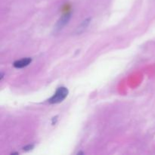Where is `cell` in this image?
Masks as SVG:
<instances>
[{
	"label": "cell",
	"instance_id": "obj_1",
	"mask_svg": "<svg viewBox=\"0 0 155 155\" xmlns=\"http://www.w3.org/2000/svg\"><path fill=\"white\" fill-rule=\"evenodd\" d=\"M68 95V89L66 87H60L56 90L52 97L48 99L50 104H58L62 102Z\"/></svg>",
	"mask_w": 155,
	"mask_h": 155
},
{
	"label": "cell",
	"instance_id": "obj_2",
	"mask_svg": "<svg viewBox=\"0 0 155 155\" xmlns=\"http://www.w3.org/2000/svg\"><path fill=\"white\" fill-rule=\"evenodd\" d=\"M31 62V58H22L21 59V60H18L16 61H15L14 62L13 65L15 68H23L28 66Z\"/></svg>",
	"mask_w": 155,
	"mask_h": 155
},
{
	"label": "cell",
	"instance_id": "obj_3",
	"mask_svg": "<svg viewBox=\"0 0 155 155\" xmlns=\"http://www.w3.org/2000/svg\"><path fill=\"white\" fill-rule=\"evenodd\" d=\"M71 14H67V15H64L58 21V22L56 24V27H55V30H60L66 25L68 23V21H70L71 19Z\"/></svg>",
	"mask_w": 155,
	"mask_h": 155
},
{
	"label": "cell",
	"instance_id": "obj_4",
	"mask_svg": "<svg viewBox=\"0 0 155 155\" xmlns=\"http://www.w3.org/2000/svg\"><path fill=\"white\" fill-rule=\"evenodd\" d=\"M89 21H90V19L86 20V21H83V22L82 23L81 25L78 27V30H77V31H78L79 33H81V32H83V30H84L85 29L88 27V25H89Z\"/></svg>",
	"mask_w": 155,
	"mask_h": 155
},
{
	"label": "cell",
	"instance_id": "obj_5",
	"mask_svg": "<svg viewBox=\"0 0 155 155\" xmlns=\"http://www.w3.org/2000/svg\"><path fill=\"white\" fill-rule=\"evenodd\" d=\"M33 148V145H28V146H26V147H24V151H30V150H31L32 148Z\"/></svg>",
	"mask_w": 155,
	"mask_h": 155
}]
</instances>
